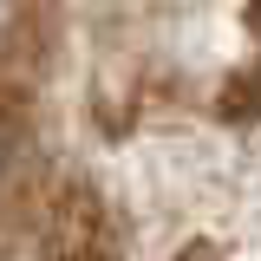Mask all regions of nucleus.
Listing matches in <instances>:
<instances>
[{
    "instance_id": "1",
    "label": "nucleus",
    "mask_w": 261,
    "mask_h": 261,
    "mask_svg": "<svg viewBox=\"0 0 261 261\" xmlns=\"http://www.w3.org/2000/svg\"><path fill=\"white\" fill-rule=\"evenodd\" d=\"M39 261H124L118 228L85 183H59L39 202Z\"/></svg>"
}]
</instances>
